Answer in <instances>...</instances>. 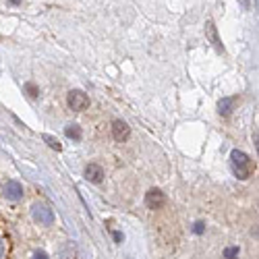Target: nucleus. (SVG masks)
<instances>
[{"label": "nucleus", "mask_w": 259, "mask_h": 259, "mask_svg": "<svg viewBox=\"0 0 259 259\" xmlns=\"http://www.w3.org/2000/svg\"><path fill=\"white\" fill-rule=\"evenodd\" d=\"M230 164H232V170H234L236 179L247 181V179L251 177L253 162H251V158H249L245 152H241V149H232V154H230Z\"/></svg>", "instance_id": "1"}, {"label": "nucleus", "mask_w": 259, "mask_h": 259, "mask_svg": "<svg viewBox=\"0 0 259 259\" xmlns=\"http://www.w3.org/2000/svg\"><path fill=\"white\" fill-rule=\"evenodd\" d=\"M31 215H33V222L39 226H52L54 224V211L41 201L31 205Z\"/></svg>", "instance_id": "2"}, {"label": "nucleus", "mask_w": 259, "mask_h": 259, "mask_svg": "<svg viewBox=\"0 0 259 259\" xmlns=\"http://www.w3.org/2000/svg\"><path fill=\"white\" fill-rule=\"evenodd\" d=\"M67 106L73 112H83L85 108L90 106V96L85 92H81V90H71L69 96H67Z\"/></svg>", "instance_id": "3"}, {"label": "nucleus", "mask_w": 259, "mask_h": 259, "mask_svg": "<svg viewBox=\"0 0 259 259\" xmlns=\"http://www.w3.org/2000/svg\"><path fill=\"white\" fill-rule=\"evenodd\" d=\"M0 191H3V197L9 201L23 199V187H21V183H17V181H7Z\"/></svg>", "instance_id": "4"}, {"label": "nucleus", "mask_w": 259, "mask_h": 259, "mask_svg": "<svg viewBox=\"0 0 259 259\" xmlns=\"http://www.w3.org/2000/svg\"><path fill=\"white\" fill-rule=\"evenodd\" d=\"M145 205L149 209H160L166 205V193H162L160 189H149L145 193Z\"/></svg>", "instance_id": "5"}, {"label": "nucleus", "mask_w": 259, "mask_h": 259, "mask_svg": "<svg viewBox=\"0 0 259 259\" xmlns=\"http://www.w3.org/2000/svg\"><path fill=\"white\" fill-rule=\"evenodd\" d=\"M112 137L116 139V141H120V143H124L128 137H131V126H128L124 120H114L112 122Z\"/></svg>", "instance_id": "6"}, {"label": "nucleus", "mask_w": 259, "mask_h": 259, "mask_svg": "<svg viewBox=\"0 0 259 259\" xmlns=\"http://www.w3.org/2000/svg\"><path fill=\"white\" fill-rule=\"evenodd\" d=\"M85 181H90L94 185H100L104 181V168L100 164H96V162L88 164L85 166Z\"/></svg>", "instance_id": "7"}, {"label": "nucleus", "mask_w": 259, "mask_h": 259, "mask_svg": "<svg viewBox=\"0 0 259 259\" xmlns=\"http://www.w3.org/2000/svg\"><path fill=\"white\" fill-rule=\"evenodd\" d=\"M205 31H207V37L211 39V44L215 46V50H224L222 41H220V37H218V29H215V25H213V21H207Z\"/></svg>", "instance_id": "8"}, {"label": "nucleus", "mask_w": 259, "mask_h": 259, "mask_svg": "<svg viewBox=\"0 0 259 259\" xmlns=\"http://www.w3.org/2000/svg\"><path fill=\"white\" fill-rule=\"evenodd\" d=\"M234 104H236V98H222L220 104H218V112L222 116H230L232 110H234Z\"/></svg>", "instance_id": "9"}, {"label": "nucleus", "mask_w": 259, "mask_h": 259, "mask_svg": "<svg viewBox=\"0 0 259 259\" xmlns=\"http://www.w3.org/2000/svg\"><path fill=\"white\" fill-rule=\"evenodd\" d=\"M64 135H67L69 139H73V141H81V139H83V131H81V126H79V124H75V122H71V124L64 126Z\"/></svg>", "instance_id": "10"}, {"label": "nucleus", "mask_w": 259, "mask_h": 259, "mask_svg": "<svg viewBox=\"0 0 259 259\" xmlns=\"http://www.w3.org/2000/svg\"><path fill=\"white\" fill-rule=\"evenodd\" d=\"M44 141L52 147V149H56V152H60V149H62V145H60V141L56 139V137H52V135H44Z\"/></svg>", "instance_id": "11"}, {"label": "nucleus", "mask_w": 259, "mask_h": 259, "mask_svg": "<svg viewBox=\"0 0 259 259\" xmlns=\"http://www.w3.org/2000/svg\"><path fill=\"white\" fill-rule=\"evenodd\" d=\"M25 90L29 92V96H31V98H37V96H39V92H37V88H35L33 83H27V85H25Z\"/></svg>", "instance_id": "12"}, {"label": "nucleus", "mask_w": 259, "mask_h": 259, "mask_svg": "<svg viewBox=\"0 0 259 259\" xmlns=\"http://www.w3.org/2000/svg\"><path fill=\"white\" fill-rule=\"evenodd\" d=\"M5 257H7V243L3 236H0V259H5Z\"/></svg>", "instance_id": "13"}, {"label": "nucleus", "mask_w": 259, "mask_h": 259, "mask_svg": "<svg viewBox=\"0 0 259 259\" xmlns=\"http://www.w3.org/2000/svg\"><path fill=\"white\" fill-rule=\"evenodd\" d=\"M226 259H234L236 255H239V249H236V247H232V249H226Z\"/></svg>", "instance_id": "14"}, {"label": "nucleus", "mask_w": 259, "mask_h": 259, "mask_svg": "<svg viewBox=\"0 0 259 259\" xmlns=\"http://www.w3.org/2000/svg\"><path fill=\"white\" fill-rule=\"evenodd\" d=\"M31 259H50V257H48V255H46V253H44V251H35V253H33V257H31Z\"/></svg>", "instance_id": "15"}, {"label": "nucleus", "mask_w": 259, "mask_h": 259, "mask_svg": "<svg viewBox=\"0 0 259 259\" xmlns=\"http://www.w3.org/2000/svg\"><path fill=\"white\" fill-rule=\"evenodd\" d=\"M195 232H203V224H201V222L195 224Z\"/></svg>", "instance_id": "16"}, {"label": "nucleus", "mask_w": 259, "mask_h": 259, "mask_svg": "<svg viewBox=\"0 0 259 259\" xmlns=\"http://www.w3.org/2000/svg\"><path fill=\"white\" fill-rule=\"evenodd\" d=\"M241 3H243V7H245V9H249V3H247V0H241Z\"/></svg>", "instance_id": "17"}, {"label": "nucleus", "mask_w": 259, "mask_h": 259, "mask_svg": "<svg viewBox=\"0 0 259 259\" xmlns=\"http://www.w3.org/2000/svg\"><path fill=\"white\" fill-rule=\"evenodd\" d=\"M11 3H13V5H19V3H21V0H11Z\"/></svg>", "instance_id": "18"}]
</instances>
